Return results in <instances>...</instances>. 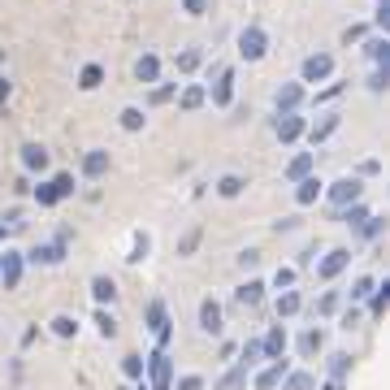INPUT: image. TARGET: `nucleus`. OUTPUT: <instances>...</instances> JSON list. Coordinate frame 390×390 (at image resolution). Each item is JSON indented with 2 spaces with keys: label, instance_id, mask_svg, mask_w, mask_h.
<instances>
[{
  "label": "nucleus",
  "instance_id": "5",
  "mask_svg": "<svg viewBox=\"0 0 390 390\" xmlns=\"http://www.w3.org/2000/svg\"><path fill=\"white\" fill-rule=\"evenodd\" d=\"M325 78H334V57L330 52H312V57H304L299 83H325Z\"/></svg>",
  "mask_w": 390,
  "mask_h": 390
},
{
  "label": "nucleus",
  "instance_id": "57",
  "mask_svg": "<svg viewBox=\"0 0 390 390\" xmlns=\"http://www.w3.org/2000/svg\"><path fill=\"white\" fill-rule=\"evenodd\" d=\"M117 390H126V386H117Z\"/></svg>",
  "mask_w": 390,
  "mask_h": 390
},
{
  "label": "nucleus",
  "instance_id": "28",
  "mask_svg": "<svg viewBox=\"0 0 390 390\" xmlns=\"http://www.w3.org/2000/svg\"><path fill=\"white\" fill-rule=\"evenodd\" d=\"M148 252H152V234H143V230H135V239H130V265H139V260H148Z\"/></svg>",
  "mask_w": 390,
  "mask_h": 390
},
{
  "label": "nucleus",
  "instance_id": "55",
  "mask_svg": "<svg viewBox=\"0 0 390 390\" xmlns=\"http://www.w3.org/2000/svg\"><path fill=\"white\" fill-rule=\"evenodd\" d=\"M5 226H9V230L22 226V208H9V213H5Z\"/></svg>",
  "mask_w": 390,
  "mask_h": 390
},
{
  "label": "nucleus",
  "instance_id": "8",
  "mask_svg": "<svg viewBox=\"0 0 390 390\" xmlns=\"http://www.w3.org/2000/svg\"><path fill=\"white\" fill-rule=\"evenodd\" d=\"M286 347H291V338H286V325H282V321L269 325V334L260 338V356H265V360H282Z\"/></svg>",
  "mask_w": 390,
  "mask_h": 390
},
{
  "label": "nucleus",
  "instance_id": "49",
  "mask_svg": "<svg viewBox=\"0 0 390 390\" xmlns=\"http://www.w3.org/2000/svg\"><path fill=\"white\" fill-rule=\"evenodd\" d=\"M178 390H204V377H200V373H187V377H178Z\"/></svg>",
  "mask_w": 390,
  "mask_h": 390
},
{
  "label": "nucleus",
  "instance_id": "41",
  "mask_svg": "<svg viewBox=\"0 0 390 390\" xmlns=\"http://www.w3.org/2000/svg\"><path fill=\"white\" fill-rule=\"evenodd\" d=\"M122 373H126L130 382H139V377H143V356H135V351L122 356Z\"/></svg>",
  "mask_w": 390,
  "mask_h": 390
},
{
  "label": "nucleus",
  "instance_id": "32",
  "mask_svg": "<svg viewBox=\"0 0 390 390\" xmlns=\"http://www.w3.org/2000/svg\"><path fill=\"white\" fill-rule=\"evenodd\" d=\"M48 330L57 334V338H74V334H78V321L70 317V312H57V317L48 321Z\"/></svg>",
  "mask_w": 390,
  "mask_h": 390
},
{
  "label": "nucleus",
  "instance_id": "16",
  "mask_svg": "<svg viewBox=\"0 0 390 390\" xmlns=\"http://www.w3.org/2000/svg\"><path fill=\"white\" fill-rule=\"evenodd\" d=\"M200 330L213 334V338L226 330V321H221V304H217V299H200Z\"/></svg>",
  "mask_w": 390,
  "mask_h": 390
},
{
  "label": "nucleus",
  "instance_id": "26",
  "mask_svg": "<svg viewBox=\"0 0 390 390\" xmlns=\"http://www.w3.org/2000/svg\"><path fill=\"white\" fill-rule=\"evenodd\" d=\"M204 100H208V91H204L200 83H191V87H182V96H178V109H182V113H195Z\"/></svg>",
  "mask_w": 390,
  "mask_h": 390
},
{
  "label": "nucleus",
  "instance_id": "47",
  "mask_svg": "<svg viewBox=\"0 0 390 390\" xmlns=\"http://www.w3.org/2000/svg\"><path fill=\"white\" fill-rule=\"evenodd\" d=\"M295 278H299V273L286 265V269H278V273H273V286H278V291H286V286H295Z\"/></svg>",
  "mask_w": 390,
  "mask_h": 390
},
{
  "label": "nucleus",
  "instance_id": "30",
  "mask_svg": "<svg viewBox=\"0 0 390 390\" xmlns=\"http://www.w3.org/2000/svg\"><path fill=\"white\" fill-rule=\"evenodd\" d=\"M100 83H104V65H96V61H91V65L78 70V87H83V91H96Z\"/></svg>",
  "mask_w": 390,
  "mask_h": 390
},
{
  "label": "nucleus",
  "instance_id": "3",
  "mask_svg": "<svg viewBox=\"0 0 390 390\" xmlns=\"http://www.w3.org/2000/svg\"><path fill=\"white\" fill-rule=\"evenodd\" d=\"M78 187H74V174H52L48 182H39L35 187V204L39 208H52V204H61V200H70Z\"/></svg>",
  "mask_w": 390,
  "mask_h": 390
},
{
  "label": "nucleus",
  "instance_id": "13",
  "mask_svg": "<svg viewBox=\"0 0 390 390\" xmlns=\"http://www.w3.org/2000/svg\"><path fill=\"white\" fill-rule=\"evenodd\" d=\"M273 104H278V113H299V104H304V83H282L273 91Z\"/></svg>",
  "mask_w": 390,
  "mask_h": 390
},
{
  "label": "nucleus",
  "instance_id": "38",
  "mask_svg": "<svg viewBox=\"0 0 390 390\" xmlns=\"http://www.w3.org/2000/svg\"><path fill=\"white\" fill-rule=\"evenodd\" d=\"M373 286H377L373 278H356V282H351V291H347V299H351V304H364V299L373 295Z\"/></svg>",
  "mask_w": 390,
  "mask_h": 390
},
{
  "label": "nucleus",
  "instance_id": "11",
  "mask_svg": "<svg viewBox=\"0 0 390 390\" xmlns=\"http://www.w3.org/2000/svg\"><path fill=\"white\" fill-rule=\"evenodd\" d=\"M347 265H351V252H347V247H330V252H325V260L317 265V278H321V282H330V278L343 273Z\"/></svg>",
  "mask_w": 390,
  "mask_h": 390
},
{
  "label": "nucleus",
  "instance_id": "21",
  "mask_svg": "<svg viewBox=\"0 0 390 390\" xmlns=\"http://www.w3.org/2000/svg\"><path fill=\"white\" fill-rule=\"evenodd\" d=\"M299 308H304V295H299V291H291V286H286V291L278 295V304H273V312H278V321H286V317H295Z\"/></svg>",
  "mask_w": 390,
  "mask_h": 390
},
{
  "label": "nucleus",
  "instance_id": "25",
  "mask_svg": "<svg viewBox=\"0 0 390 390\" xmlns=\"http://www.w3.org/2000/svg\"><path fill=\"white\" fill-rule=\"evenodd\" d=\"M243 187H247V178H243V174H221V178H217V195H221V200L243 195Z\"/></svg>",
  "mask_w": 390,
  "mask_h": 390
},
{
  "label": "nucleus",
  "instance_id": "19",
  "mask_svg": "<svg viewBox=\"0 0 390 390\" xmlns=\"http://www.w3.org/2000/svg\"><path fill=\"white\" fill-rule=\"evenodd\" d=\"M109 165H113V161H109V152H104V148H91V152L83 156V165H78V169H83V178H91V182H96V178L109 174Z\"/></svg>",
  "mask_w": 390,
  "mask_h": 390
},
{
  "label": "nucleus",
  "instance_id": "43",
  "mask_svg": "<svg viewBox=\"0 0 390 390\" xmlns=\"http://www.w3.org/2000/svg\"><path fill=\"white\" fill-rule=\"evenodd\" d=\"M256 360H260V338H247V343L239 347V364H243V369H252Z\"/></svg>",
  "mask_w": 390,
  "mask_h": 390
},
{
  "label": "nucleus",
  "instance_id": "23",
  "mask_svg": "<svg viewBox=\"0 0 390 390\" xmlns=\"http://www.w3.org/2000/svg\"><path fill=\"white\" fill-rule=\"evenodd\" d=\"M312 165H317V156H312V152H299L282 174H286V182H299V178H308V174H312Z\"/></svg>",
  "mask_w": 390,
  "mask_h": 390
},
{
  "label": "nucleus",
  "instance_id": "1",
  "mask_svg": "<svg viewBox=\"0 0 390 390\" xmlns=\"http://www.w3.org/2000/svg\"><path fill=\"white\" fill-rule=\"evenodd\" d=\"M234 48H239V61H265V52H269V35H265V26L252 22L239 31V39H234Z\"/></svg>",
  "mask_w": 390,
  "mask_h": 390
},
{
  "label": "nucleus",
  "instance_id": "9",
  "mask_svg": "<svg viewBox=\"0 0 390 390\" xmlns=\"http://www.w3.org/2000/svg\"><path fill=\"white\" fill-rule=\"evenodd\" d=\"M143 321H148V330L161 338V343H169V308H165L161 299H152V304L143 308Z\"/></svg>",
  "mask_w": 390,
  "mask_h": 390
},
{
  "label": "nucleus",
  "instance_id": "54",
  "mask_svg": "<svg viewBox=\"0 0 390 390\" xmlns=\"http://www.w3.org/2000/svg\"><path fill=\"white\" fill-rule=\"evenodd\" d=\"M338 91H343V83H330V87H325V91H317V104H325V100H334V96H338Z\"/></svg>",
  "mask_w": 390,
  "mask_h": 390
},
{
  "label": "nucleus",
  "instance_id": "34",
  "mask_svg": "<svg viewBox=\"0 0 390 390\" xmlns=\"http://www.w3.org/2000/svg\"><path fill=\"white\" fill-rule=\"evenodd\" d=\"M325 369H330V377H334V382H343V377L351 373V356H347V351H334Z\"/></svg>",
  "mask_w": 390,
  "mask_h": 390
},
{
  "label": "nucleus",
  "instance_id": "27",
  "mask_svg": "<svg viewBox=\"0 0 390 390\" xmlns=\"http://www.w3.org/2000/svg\"><path fill=\"white\" fill-rule=\"evenodd\" d=\"M321 347H325V334H321L317 325H312V330H304V334H299V356H317Z\"/></svg>",
  "mask_w": 390,
  "mask_h": 390
},
{
  "label": "nucleus",
  "instance_id": "48",
  "mask_svg": "<svg viewBox=\"0 0 390 390\" xmlns=\"http://www.w3.org/2000/svg\"><path fill=\"white\" fill-rule=\"evenodd\" d=\"M256 265H260V252H256V247L239 252V269H256Z\"/></svg>",
  "mask_w": 390,
  "mask_h": 390
},
{
  "label": "nucleus",
  "instance_id": "44",
  "mask_svg": "<svg viewBox=\"0 0 390 390\" xmlns=\"http://www.w3.org/2000/svg\"><path fill=\"white\" fill-rule=\"evenodd\" d=\"M200 239H204V230H200V226H191L187 234H182V243H178V256H191V252L200 247Z\"/></svg>",
  "mask_w": 390,
  "mask_h": 390
},
{
  "label": "nucleus",
  "instance_id": "51",
  "mask_svg": "<svg viewBox=\"0 0 390 390\" xmlns=\"http://www.w3.org/2000/svg\"><path fill=\"white\" fill-rule=\"evenodd\" d=\"M364 39V26H347V31H343V44H360Z\"/></svg>",
  "mask_w": 390,
  "mask_h": 390
},
{
  "label": "nucleus",
  "instance_id": "20",
  "mask_svg": "<svg viewBox=\"0 0 390 390\" xmlns=\"http://www.w3.org/2000/svg\"><path fill=\"white\" fill-rule=\"evenodd\" d=\"M338 122H343L338 113H325L317 126H308V130H304V135H308V143H312V148H317V143H325V139L334 135V130H338Z\"/></svg>",
  "mask_w": 390,
  "mask_h": 390
},
{
  "label": "nucleus",
  "instance_id": "45",
  "mask_svg": "<svg viewBox=\"0 0 390 390\" xmlns=\"http://www.w3.org/2000/svg\"><path fill=\"white\" fill-rule=\"evenodd\" d=\"M386 83H390V65H377L369 78V91H386Z\"/></svg>",
  "mask_w": 390,
  "mask_h": 390
},
{
  "label": "nucleus",
  "instance_id": "22",
  "mask_svg": "<svg viewBox=\"0 0 390 390\" xmlns=\"http://www.w3.org/2000/svg\"><path fill=\"white\" fill-rule=\"evenodd\" d=\"M91 299H96L100 308H104V304H113V299H117V282H113V278H104V273H96V278H91Z\"/></svg>",
  "mask_w": 390,
  "mask_h": 390
},
{
  "label": "nucleus",
  "instance_id": "40",
  "mask_svg": "<svg viewBox=\"0 0 390 390\" xmlns=\"http://www.w3.org/2000/svg\"><path fill=\"white\" fill-rule=\"evenodd\" d=\"M243 382H247V369H243V364H234V369H230V373L217 382V390H239Z\"/></svg>",
  "mask_w": 390,
  "mask_h": 390
},
{
  "label": "nucleus",
  "instance_id": "42",
  "mask_svg": "<svg viewBox=\"0 0 390 390\" xmlns=\"http://www.w3.org/2000/svg\"><path fill=\"white\" fill-rule=\"evenodd\" d=\"M174 91H178V83H165V87H156V83H152L148 104H152V109H156V104H169V100H174Z\"/></svg>",
  "mask_w": 390,
  "mask_h": 390
},
{
  "label": "nucleus",
  "instance_id": "18",
  "mask_svg": "<svg viewBox=\"0 0 390 390\" xmlns=\"http://www.w3.org/2000/svg\"><path fill=\"white\" fill-rule=\"evenodd\" d=\"M321 195H325V182H321V178H312V174H308V178H299V182H295V204H299V208L317 204Z\"/></svg>",
  "mask_w": 390,
  "mask_h": 390
},
{
  "label": "nucleus",
  "instance_id": "14",
  "mask_svg": "<svg viewBox=\"0 0 390 390\" xmlns=\"http://www.w3.org/2000/svg\"><path fill=\"white\" fill-rule=\"evenodd\" d=\"M135 83H161V57H156V52H143V57H135Z\"/></svg>",
  "mask_w": 390,
  "mask_h": 390
},
{
  "label": "nucleus",
  "instance_id": "50",
  "mask_svg": "<svg viewBox=\"0 0 390 390\" xmlns=\"http://www.w3.org/2000/svg\"><path fill=\"white\" fill-rule=\"evenodd\" d=\"M182 9H187V13H191V18H200V13H204V9H208V0H182Z\"/></svg>",
  "mask_w": 390,
  "mask_h": 390
},
{
  "label": "nucleus",
  "instance_id": "2",
  "mask_svg": "<svg viewBox=\"0 0 390 390\" xmlns=\"http://www.w3.org/2000/svg\"><path fill=\"white\" fill-rule=\"evenodd\" d=\"M143 377H148V390H174V360H169V351H152L143 360Z\"/></svg>",
  "mask_w": 390,
  "mask_h": 390
},
{
  "label": "nucleus",
  "instance_id": "53",
  "mask_svg": "<svg viewBox=\"0 0 390 390\" xmlns=\"http://www.w3.org/2000/svg\"><path fill=\"white\" fill-rule=\"evenodd\" d=\"M9 100H13V83H9L5 74H0V104H9Z\"/></svg>",
  "mask_w": 390,
  "mask_h": 390
},
{
  "label": "nucleus",
  "instance_id": "35",
  "mask_svg": "<svg viewBox=\"0 0 390 390\" xmlns=\"http://www.w3.org/2000/svg\"><path fill=\"white\" fill-rule=\"evenodd\" d=\"M96 330H100V338H117V317L109 308H96Z\"/></svg>",
  "mask_w": 390,
  "mask_h": 390
},
{
  "label": "nucleus",
  "instance_id": "37",
  "mask_svg": "<svg viewBox=\"0 0 390 390\" xmlns=\"http://www.w3.org/2000/svg\"><path fill=\"white\" fill-rule=\"evenodd\" d=\"M317 377L312 373H282V390H312Z\"/></svg>",
  "mask_w": 390,
  "mask_h": 390
},
{
  "label": "nucleus",
  "instance_id": "17",
  "mask_svg": "<svg viewBox=\"0 0 390 390\" xmlns=\"http://www.w3.org/2000/svg\"><path fill=\"white\" fill-rule=\"evenodd\" d=\"M234 304H239V308H260V304H265V282L247 278L239 291H234Z\"/></svg>",
  "mask_w": 390,
  "mask_h": 390
},
{
  "label": "nucleus",
  "instance_id": "31",
  "mask_svg": "<svg viewBox=\"0 0 390 390\" xmlns=\"http://www.w3.org/2000/svg\"><path fill=\"white\" fill-rule=\"evenodd\" d=\"M369 299H373V304H369V312H373V317H386V304H390V278L373 286V295H369Z\"/></svg>",
  "mask_w": 390,
  "mask_h": 390
},
{
  "label": "nucleus",
  "instance_id": "24",
  "mask_svg": "<svg viewBox=\"0 0 390 390\" xmlns=\"http://www.w3.org/2000/svg\"><path fill=\"white\" fill-rule=\"evenodd\" d=\"M282 373H286V360H273L265 373H256V390H278L282 386Z\"/></svg>",
  "mask_w": 390,
  "mask_h": 390
},
{
  "label": "nucleus",
  "instance_id": "29",
  "mask_svg": "<svg viewBox=\"0 0 390 390\" xmlns=\"http://www.w3.org/2000/svg\"><path fill=\"white\" fill-rule=\"evenodd\" d=\"M174 65H178V74H195L204 65V52L200 48H187V52H178V57H174Z\"/></svg>",
  "mask_w": 390,
  "mask_h": 390
},
{
  "label": "nucleus",
  "instance_id": "6",
  "mask_svg": "<svg viewBox=\"0 0 390 390\" xmlns=\"http://www.w3.org/2000/svg\"><path fill=\"white\" fill-rule=\"evenodd\" d=\"M364 195V182L351 174V178H338V182H330V187H325V200L334 204V208H343V204H356Z\"/></svg>",
  "mask_w": 390,
  "mask_h": 390
},
{
  "label": "nucleus",
  "instance_id": "56",
  "mask_svg": "<svg viewBox=\"0 0 390 390\" xmlns=\"http://www.w3.org/2000/svg\"><path fill=\"white\" fill-rule=\"evenodd\" d=\"M295 226H299V217H282L273 230H278V234H286V230H295Z\"/></svg>",
  "mask_w": 390,
  "mask_h": 390
},
{
  "label": "nucleus",
  "instance_id": "36",
  "mask_svg": "<svg viewBox=\"0 0 390 390\" xmlns=\"http://www.w3.org/2000/svg\"><path fill=\"white\" fill-rule=\"evenodd\" d=\"M117 117H122V130H143V122H148L139 104H126V109H122Z\"/></svg>",
  "mask_w": 390,
  "mask_h": 390
},
{
  "label": "nucleus",
  "instance_id": "7",
  "mask_svg": "<svg viewBox=\"0 0 390 390\" xmlns=\"http://www.w3.org/2000/svg\"><path fill=\"white\" fill-rule=\"evenodd\" d=\"M304 130H308V122H304L299 113H278V122H273L278 143H295V139H304Z\"/></svg>",
  "mask_w": 390,
  "mask_h": 390
},
{
  "label": "nucleus",
  "instance_id": "15",
  "mask_svg": "<svg viewBox=\"0 0 390 390\" xmlns=\"http://www.w3.org/2000/svg\"><path fill=\"white\" fill-rule=\"evenodd\" d=\"M48 165H52V156L44 143H22V169L26 174H44Z\"/></svg>",
  "mask_w": 390,
  "mask_h": 390
},
{
  "label": "nucleus",
  "instance_id": "52",
  "mask_svg": "<svg viewBox=\"0 0 390 390\" xmlns=\"http://www.w3.org/2000/svg\"><path fill=\"white\" fill-rule=\"evenodd\" d=\"M356 325H360V308H347L343 312V330H356Z\"/></svg>",
  "mask_w": 390,
  "mask_h": 390
},
{
  "label": "nucleus",
  "instance_id": "12",
  "mask_svg": "<svg viewBox=\"0 0 390 390\" xmlns=\"http://www.w3.org/2000/svg\"><path fill=\"white\" fill-rule=\"evenodd\" d=\"M208 100L217 104V109H230V100H234V70H217V83L208 87Z\"/></svg>",
  "mask_w": 390,
  "mask_h": 390
},
{
  "label": "nucleus",
  "instance_id": "39",
  "mask_svg": "<svg viewBox=\"0 0 390 390\" xmlns=\"http://www.w3.org/2000/svg\"><path fill=\"white\" fill-rule=\"evenodd\" d=\"M338 213H343V226H360L364 217H369V208H364V204L356 200V204H343V208H338Z\"/></svg>",
  "mask_w": 390,
  "mask_h": 390
},
{
  "label": "nucleus",
  "instance_id": "33",
  "mask_svg": "<svg viewBox=\"0 0 390 390\" xmlns=\"http://www.w3.org/2000/svg\"><path fill=\"white\" fill-rule=\"evenodd\" d=\"M364 57H369L373 65H386V61H390V44H386L382 35H377V39H369V44H364Z\"/></svg>",
  "mask_w": 390,
  "mask_h": 390
},
{
  "label": "nucleus",
  "instance_id": "4",
  "mask_svg": "<svg viewBox=\"0 0 390 390\" xmlns=\"http://www.w3.org/2000/svg\"><path fill=\"white\" fill-rule=\"evenodd\" d=\"M65 243H70V230H61L52 243H35L22 260H26V265H61V260H65Z\"/></svg>",
  "mask_w": 390,
  "mask_h": 390
},
{
  "label": "nucleus",
  "instance_id": "10",
  "mask_svg": "<svg viewBox=\"0 0 390 390\" xmlns=\"http://www.w3.org/2000/svg\"><path fill=\"white\" fill-rule=\"evenodd\" d=\"M22 252H0V286L5 291H18V282H22Z\"/></svg>",
  "mask_w": 390,
  "mask_h": 390
},
{
  "label": "nucleus",
  "instance_id": "46",
  "mask_svg": "<svg viewBox=\"0 0 390 390\" xmlns=\"http://www.w3.org/2000/svg\"><path fill=\"white\" fill-rule=\"evenodd\" d=\"M312 312H317V317H330V312H338V295H334V291H330V295H321Z\"/></svg>",
  "mask_w": 390,
  "mask_h": 390
}]
</instances>
